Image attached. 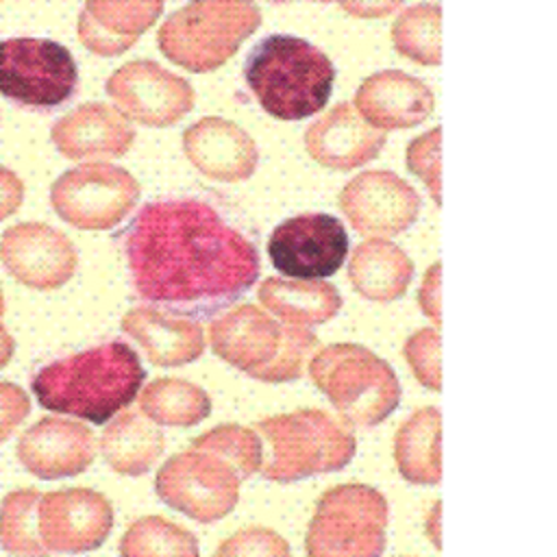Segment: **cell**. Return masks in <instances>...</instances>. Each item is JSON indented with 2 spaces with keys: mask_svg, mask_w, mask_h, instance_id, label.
Segmentation results:
<instances>
[{
  "mask_svg": "<svg viewBox=\"0 0 557 557\" xmlns=\"http://www.w3.org/2000/svg\"><path fill=\"white\" fill-rule=\"evenodd\" d=\"M261 305L285 324H324L342 309V294L322 278L268 276L257 292Z\"/></svg>",
  "mask_w": 557,
  "mask_h": 557,
  "instance_id": "25",
  "label": "cell"
},
{
  "mask_svg": "<svg viewBox=\"0 0 557 557\" xmlns=\"http://www.w3.org/2000/svg\"><path fill=\"white\" fill-rule=\"evenodd\" d=\"M165 0H85L76 33L98 57L126 52L163 13Z\"/></svg>",
  "mask_w": 557,
  "mask_h": 557,
  "instance_id": "22",
  "label": "cell"
},
{
  "mask_svg": "<svg viewBox=\"0 0 557 557\" xmlns=\"http://www.w3.org/2000/svg\"><path fill=\"white\" fill-rule=\"evenodd\" d=\"M163 450V433L137 411H124L113 418L100 437V453L107 466L126 476H139L152 470Z\"/></svg>",
  "mask_w": 557,
  "mask_h": 557,
  "instance_id": "26",
  "label": "cell"
},
{
  "mask_svg": "<svg viewBox=\"0 0 557 557\" xmlns=\"http://www.w3.org/2000/svg\"><path fill=\"white\" fill-rule=\"evenodd\" d=\"M440 270L442 265L435 263L426 270L424 274V281L418 289V305L422 309V313L435 322V326H440Z\"/></svg>",
  "mask_w": 557,
  "mask_h": 557,
  "instance_id": "38",
  "label": "cell"
},
{
  "mask_svg": "<svg viewBox=\"0 0 557 557\" xmlns=\"http://www.w3.org/2000/svg\"><path fill=\"white\" fill-rule=\"evenodd\" d=\"M122 242L135 294L185 318L231 307L261 272L255 244L196 198L146 202Z\"/></svg>",
  "mask_w": 557,
  "mask_h": 557,
  "instance_id": "1",
  "label": "cell"
},
{
  "mask_svg": "<svg viewBox=\"0 0 557 557\" xmlns=\"http://www.w3.org/2000/svg\"><path fill=\"white\" fill-rule=\"evenodd\" d=\"M37 490L9 492L0 503V548L13 557H48L37 533Z\"/></svg>",
  "mask_w": 557,
  "mask_h": 557,
  "instance_id": "31",
  "label": "cell"
},
{
  "mask_svg": "<svg viewBox=\"0 0 557 557\" xmlns=\"http://www.w3.org/2000/svg\"><path fill=\"white\" fill-rule=\"evenodd\" d=\"M239 485L242 476L233 466L196 448L170 457L154 476L157 496L200 524L228 516L239 500Z\"/></svg>",
  "mask_w": 557,
  "mask_h": 557,
  "instance_id": "11",
  "label": "cell"
},
{
  "mask_svg": "<svg viewBox=\"0 0 557 557\" xmlns=\"http://www.w3.org/2000/svg\"><path fill=\"white\" fill-rule=\"evenodd\" d=\"M403 355L413 372V376L433 392L442 389V368H440V331L420 329L411 333L405 342Z\"/></svg>",
  "mask_w": 557,
  "mask_h": 557,
  "instance_id": "33",
  "label": "cell"
},
{
  "mask_svg": "<svg viewBox=\"0 0 557 557\" xmlns=\"http://www.w3.org/2000/svg\"><path fill=\"white\" fill-rule=\"evenodd\" d=\"M144 376L128 344L104 342L44 366L30 387L44 409L104 424L135 400Z\"/></svg>",
  "mask_w": 557,
  "mask_h": 557,
  "instance_id": "2",
  "label": "cell"
},
{
  "mask_svg": "<svg viewBox=\"0 0 557 557\" xmlns=\"http://www.w3.org/2000/svg\"><path fill=\"white\" fill-rule=\"evenodd\" d=\"M15 453L30 474L57 481L85 472L94 463L96 442L83 422L41 418L20 435Z\"/></svg>",
  "mask_w": 557,
  "mask_h": 557,
  "instance_id": "17",
  "label": "cell"
},
{
  "mask_svg": "<svg viewBox=\"0 0 557 557\" xmlns=\"http://www.w3.org/2000/svg\"><path fill=\"white\" fill-rule=\"evenodd\" d=\"M357 113L379 131H398L422 124L435 107L431 87L400 70L370 74L355 94Z\"/></svg>",
  "mask_w": 557,
  "mask_h": 557,
  "instance_id": "21",
  "label": "cell"
},
{
  "mask_svg": "<svg viewBox=\"0 0 557 557\" xmlns=\"http://www.w3.org/2000/svg\"><path fill=\"white\" fill-rule=\"evenodd\" d=\"M405 0H337V4L352 17L381 20L400 9Z\"/></svg>",
  "mask_w": 557,
  "mask_h": 557,
  "instance_id": "39",
  "label": "cell"
},
{
  "mask_svg": "<svg viewBox=\"0 0 557 557\" xmlns=\"http://www.w3.org/2000/svg\"><path fill=\"white\" fill-rule=\"evenodd\" d=\"M15 352V339L13 335L0 324V368H4Z\"/></svg>",
  "mask_w": 557,
  "mask_h": 557,
  "instance_id": "40",
  "label": "cell"
},
{
  "mask_svg": "<svg viewBox=\"0 0 557 557\" xmlns=\"http://www.w3.org/2000/svg\"><path fill=\"white\" fill-rule=\"evenodd\" d=\"M183 150L200 174L220 183L246 181L259 163L255 139L235 122L215 115L185 128Z\"/></svg>",
  "mask_w": 557,
  "mask_h": 557,
  "instance_id": "18",
  "label": "cell"
},
{
  "mask_svg": "<svg viewBox=\"0 0 557 557\" xmlns=\"http://www.w3.org/2000/svg\"><path fill=\"white\" fill-rule=\"evenodd\" d=\"M120 324L144 348L152 366L178 368L205 352V331L191 318L159 307H133Z\"/></svg>",
  "mask_w": 557,
  "mask_h": 557,
  "instance_id": "23",
  "label": "cell"
},
{
  "mask_svg": "<svg viewBox=\"0 0 557 557\" xmlns=\"http://www.w3.org/2000/svg\"><path fill=\"white\" fill-rule=\"evenodd\" d=\"M392 44L396 52L420 65H440L442 61V9L422 2L405 9L392 24Z\"/></svg>",
  "mask_w": 557,
  "mask_h": 557,
  "instance_id": "30",
  "label": "cell"
},
{
  "mask_svg": "<svg viewBox=\"0 0 557 557\" xmlns=\"http://www.w3.org/2000/svg\"><path fill=\"white\" fill-rule=\"evenodd\" d=\"M117 111L144 126L165 128L183 120L196 102L194 87L154 61H128L107 78Z\"/></svg>",
  "mask_w": 557,
  "mask_h": 557,
  "instance_id": "12",
  "label": "cell"
},
{
  "mask_svg": "<svg viewBox=\"0 0 557 557\" xmlns=\"http://www.w3.org/2000/svg\"><path fill=\"white\" fill-rule=\"evenodd\" d=\"M50 139L72 161L115 159L131 150L135 128L117 109L104 102H83L52 124Z\"/></svg>",
  "mask_w": 557,
  "mask_h": 557,
  "instance_id": "19",
  "label": "cell"
},
{
  "mask_svg": "<svg viewBox=\"0 0 557 557\" xmlns=\"http://www.w3.org/2000/svg\"><path fill=\"white\" fill-rule=\"evenodd\" d=\"M122 557H200L198 540L191 531L161 516L135 520L120 540Z\"/></svg>",
  "mask_w": 557,
  "mask_h": 557,
  "instance_id": "29",
  "label": "cell"
},
{
  "mask_svg": "<svg viewBox=\"0 0 557 557\" xmlns=\"http://www.w3.org/2000/svg\"><path fill=\"white\" fill-rule=\"evenodd\" d=\"M268 444L261 476L274 483H294L315 474L344 470L357 450L348 422L322 409H298L270 416L255 424Z\"/></svg>",
  "mask_w": 557,
  "mask_h": 557,
  "instance_id": "5",
  "label": "cell"
},
{
  "mask_svg": "<svg viewBox=\"0 0 557 557\" xmlns=\"http://www.w3.org/2000/svg\"><path fill=\"white\" fill-rule=\"evenodd\" d=\"M4 315V296H2V289H0V318Z\"/></svg>",
  "mask_w": 557,
  "mask_h": 557,
  "instance_id": "41",
  "label": "cell"
},
{
  "mask_svg": "<svg viewBox=\"0 0 557 557\" xmlns=\"http://www.w3.org/2000/svg\"><path fill=\"white\" fill-rule=\"evenodd\" d=\"M28 411V394L15 383L0 381V444L24 422Z\"/></svg>",
  "mask_w": 557,
  "mask_h": 557,
  "instance_id": "36",
  "label": "cell"
},
{
  "mask_svg": "<svg viewBox=\"0 0 557 557\" xmlns=\"http://www.w3.org/2000/svg\"><path fill=\"white\" fill-rule=\"evenodd\" d=\"M440 146H442V128L435 126L424 135L416 137L407 146V168L416 174L429 189L431 198L440 205L442 202V183H440Z\"/></svg>",
  "mask_w": 557,
  "mask_h": 557,
  "instance_id": "35",
  "label": "cell"
},
{
  "mask_svg": "<svg viewBox=\"0 0 557 557\" xmlns=\"http://www.w3.org/2000/svg\"><path fill=\"white\" fill-rule=\"evenodd\" d=\"M348 255V233L329 213H300L281 222L268 242L272 265L292 278H326Z\"/></svg>",
  "mask_w": 557,
  "mask_h": 557,
  "instance_id": "13",
  "label": "cell"
},
{
  "mask_svg": "<svg viewBox=\"0 0 557 557\" xmlns=\"http://www.w3.org/2000/svg\"><path fill=\"white\" fill-rule=\"evenodd\" d=\"M385 139V133L370 126L350 102H337L305 131L309 157L329 170L342 172L374 161Z\"/></svg>",
  "mask_w": 557,
  "mask_h": 557,
  "instance_id": "20",
  "label": "cell"
},
{
  "mask_svg": "<svg viewBox=\"0 0 557 557\" xmlns=\"http://www.w3.org/2000/svg\"><path fill=\"white\" fill-rule=\"evenodd\" d=\"M141 413L163 426H194L209 418V394L185 379H157L139 396Z\"/></svg>",
  "mask_w": 557,
  "mask_h": 557,
  "instance_id": "28",
  "label": "cell"
},
{
  "mask_svg": "<svg viewBox=\"0 0 557 557\" xmlns=\"http://www.w3.org/2000/svg\"><path fill=\"white\" fill-rule=\"evenodd\" d=\"M442 416L437 407L413 411L396 433L394 459L405 481L413 485H437L442 479L440 453Z\"/></svg>",
  "mask_w": 557,
  "mask_h": 557,
  "instance_id": "27",
  "label": "cell"
},
{
  "mask_svg": "<svg viewBox=\"0 0 557 557\" xmlns=\"http://www.w3.org/2000/svg\"><path fill=\"white\" fill-rule=\"evenodd\" d=\"M244 78L265 113L276 120L296 122L326 107L335 83V67L307 39L270 35L248 52Z\"/></svg>",
  "mask_w": 557,
  "mask_h": 557,
  "instance_id": "3",
  "label": "cell"
},
{
  "mask_svg": "<svg viewBox=\"0 0 557 557\" xmlns=\"http://www.w3.org/2000/svg\"><path fill=\"white\" fill-rule=\"evenodd\" d=\"M211 350L239 372L263 383H289L302 376L318 348L305 326L278 324L255 305H239L209 326Z\"/></svg>",
  "mask_w": 557,
  "mask_h": 557,
  "instance_id": "4",
  "label": "cell"
},
{
  "mask_svg": "<svg viewBox=\"0 0 557 557\" xmlns=\"http://www.w3.org/2000/svg\"><path fill=\"white\" fill-rule=\"evenodd\" d=\"M191 448L224 459L244 479L257 474L263 466L265 446L255 429L242 424H220L191 442Z\"/></svg>",
  "mask_w": 557,
  "mask_h": 557,
  "instance_id": "32",
  "label": "cell"
},
{
  "mask_svg": "<svg viewBox=\"0 0 557 557\" xmlns=\"http://www.w3.org/2000/svg\"><path fill=\"white\" fill-rule=\"evenodd\" d=\"M387 500L372 485L326 490L307 527V557H381L387 544Z\"/></svg>",
  "mask_w": 557,
  "mask_h": 557,
  "instance_id": "8",
  "label": "cell"
},
{
  "mask_svg": "<svg viewBox=\"0 0 557 557\" xmlns=\"http://www.w3.org/2000/svg\"><path fill=\"white\" fill-rule=\"evenodd\" d=\"M22 200H24L22 178L13 170L0 165V222L13 215L22 207Z\"/></svg>",
  "mask_w": 557,
  "mask_h": 557,
  "instance_id": "37",
  "label": "cell"
},
{
  "mask_svg": "<svg viewBox=\"0 0 557 557\" xmlns=\"http://www.w3.org/2000/svg\"><path fill=\"white\" fill-rule=\"evenodd\" d=\"M261 26L255 0H191L157 33L161 54L194 74L222 67Z\"/></svg>",
  "mask_w": 557,
  "mask_h": 557,
  "instance_id": "6",
  "label": "cell"
},
{
  "mask_svg": "<svg viewBox=\"0 0 557 557\" xmlns=\"http://www.w3.org/2000/svg\"><path fill=\"white\" fill-rule=\"evenodd\" d=\"M315 387L355 426H376L400 403V383L392 366L361 344H331L309 363Z\"/></svg>",
  "mask_w": 557,
  "mask_h": 557,
  "instance_id": "7",
  "label": "cell"
},
{
  "mask_svg": "<svg viewBox=\"0 0 557 557\" xmlns=\"http://www.w3.org/2000/svg\"><path fill=\"white\" fill-rule=\"evenodd\" d=\"M348 278L357 294L374 302H392L405 296L413 263L407 252L387 239H366L357 244L348 261Z\"/></svg>",
  "mask_w": 557,
  "mask_h": 557,
  "instance_id": "24",
  "label": "cell"
},
{
  "mask_svg": "<svg viewBox=\"0 0 557 557\" xmlns=\"http://www.w3.org/2000/svg\"><path fill=\"white\" fill-rule=\"evenodd\" d=\"M78 67L72 52L52 39L0 41V94L33 109H54L72 98Z\"/></svg>",
  "mask_w": 557,
  "mask_h": 557,
  "instance_id": "9",
  "label": "cell"
},
{
  "mask_svg": "<svg viewBox=\"0 0 557 557\" xmlns=\"http://www.w3.org/2000/svg\"><path fill=\"white\" fill-rule=\"evenodd\" d=\"M274 2H292V0H274ZM307 2H331V0H307Z\"/></svg>",
  "mask_w": 557,
  "mask_h": 557,
  "instance_id": "42",
  "label": "cell"
},
{
  "mask_svg": "<svg viewBox=\"0 0 557 557\" xmlns=\"http://www.w3.org/2000/svg\"><path fill=\"white\" fill-rule=\"evenodd\" d=\"M113 529V507L96 490L48 492L37 503V533L48 553L78 555L104 544Z\"/></svg>",
  "mask_w": 557,
  "mask_h": 557,
  "instance_id": "14",
  "label": "cell"
},
{
  "mask_svg": "<svg viewBox=\"0 0 557 557\" xmlns=\"http://www.w3.org/2000/svg\"><path fill=\"white\" fill-rule=\"evenodd\" d=\"M0 261L17 283L50 292L74 276L78 255L72 239L50 224L20 222L2 233Z\"/></svg>",
  "mask_w": 557,
  "mask_h": 557,
  "instance_id": "16",
  "label": "cell"
},
{
  "mask_svg": "<svg viewBox=\"0 0 557 557\" xmlns=\"http://www.w3.org/2000/svg\"><path fill=\"white\" fill-rule=\"evenodd\" d=\"M339 209L361 235L392 237L407 231L420 215V194L389 170L357 174L339 191Z\"/></svg>",
  "mask_w": 557,
  "mask_h": 557,
  "instance_id": "15",
  "label": "cell"
},
{
  "mask_svg": "<svg viewBox=\"0 0 557 557\" xmlns=\"http://www.w3.org/2000/svg\"><path fill=\"white\" fill-rule=\"evenodd\" d=\"M137 178L111 163H85L63 172L50 187L54 213L81 231L117 226L139 200Z\"/></svg>",
  "mask_w": 557,
  "mask_h": 557,
  "instance_id": "10",
  "label": "cell"
},
{
  "mask_svg": "<svg viewBox=\"0 0 557 557\" xmlns=\"http://www.w3.org/2000/svg\"><path fill=\"white\" fill-rule=\"evenodd\" d=\"M215 557H292L283 535L265 527H248L224 540Z\"/></svg>",
  "mask_w": 557,
  "mask_h": 557,
  "instance_id": "34",
  "label": "cell"
}]
</instances>
